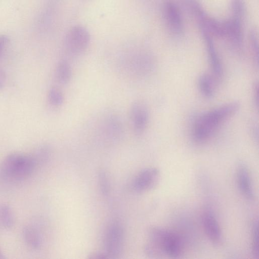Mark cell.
<instances>
[{"mask_svg":"<svg viewBox=\"0 0 259 259\" xmlns=\"http://www.w3.org/2000/svg\"><path fill=\"white\" fill-rule=\"evenodd\" d=\"M130 119L134 133L137 135L142 134L149 119V112L146 105L141 101L133 103L130 111Z\"/></svg>","mask_w":259,"mask_h":259,"instance_id":"cell-7","label":"cell"},{"mask_svg":"<svg viewBox=\"0 0 259 259\" xmlns=\"http://www.w3.org/2000/svg\"><path fill=\"white\" fill-rule=\"evenodd\" d=\"M238 102H232L197 115L194 119L192 135L197 142L208 139L219 127L239 109Z\"/></svg>","mask_w":259,"mask_h":259,"instance_id":"cell-1","label":"cell"},{"mask_svg":"<svg viewBox=\"0 0 259 259\" xmlns=\"http://www.w3.org/2000/svg\"><path fill=\"white\" fill-rule=\"evenodd\" d=\"M201 31L204 40L209 63L212 72L216 77L220 78L222 75V66L214 46L211 35L203 30L201 29Z\"/></svg>","mask_w":259,"mask_h":259,"instance_id":"cell-9","label":"cell"},{"mask_svg":"<svg viewBox=\"0 0 259 259\" xmlns=\"http://www.w3.org/2000/svg\"><path fill=\"white\" fill-rule=\"evenodd\" d=\"M204 231L213 243L218 244L222 240V232L219 223L213 213L209 210L206 211L203 217Z\"/></svg>","mask_w":259,"mask_h":259,"instance_id":"cell-10","label":"cell"},{"mask_svg":"<svg viewBox=\"0 0 259 259\" xmlns=\"http://www.w3.org/2000/svg\"><path fill=\"white\" fill-rule=\"evenodd\" d=\"M252 252L254 257H258V236L257 221H255L252 226Z\"/></svg>","mask_w":259,"mask_h":259,"instance_id":"cell-21","label":"cell"},{"mask_svg":"<svg viewBox=\"0 0 259 259\" xmlns=\"http://www.w3.org/2000/svg\"><path fill=\"white\" fill-rule=\"evenodd\" d=\"M132 68L134 71L139 74H146L152 69L153 64L151 56L142 53L135 57L132 61Z\"/></svg>","mask_w":259,"mask_h":259,"instance_id":"cell-12","label":"cell"},{"mask_svg":"<svg viewBox=\"0 0 259 259\" xmlns=\"http://www.w3.org/2000/svg\"><path fill=\"white\" fill-rule=\"evenodd\" d=\"M237 181L239 190L243 196L247 199H253L254 192L249 172L246 165L243 163L238 166Z\"/></svg>","mask_w":259,"mask_h":259,"instance_id":"cell-11","label":"cell"},{"mask_svg":"<svg viewBox=\"0 0 259 259\" xmlns=\"http://www.w3.org/2000/svg\"><path fill=\"white\" fill-rule=\"evenodd\" d=\"M105 252L110 258H116L121 254L123 245V231L117 221L112 222L108 227L104 237Z\"/></svg>","mask_w":259,"mask_h":259,"instance_id":"cell-4","label":"cell"},{"mask_svg":"<svg viewBox=\"0 0 259 259\" xmlns=\"http://www.w3.org/2000/svg\"><path fill=\"white\" fill-rule=\"evenodd\" d=\"M98 182L100 191L103 195L106 196L109 192V183L106 172L103 170H100L98 173Z\"/></svg>","mask_w":259,"mask_h":259,"instance_id":"cell-20","label":"cell"},{"mask_svg":"<svg viewBox=\"0 0 259 259\" xmlns=\"http://www.w3.org/2000/svg\"><path fill=\"white\" fill-rule=\"evenodd\" d=\"M159 170L155 167H147L141 170L136 176L133 183L134 189L143 192L153 189L160 179Z\"/></svg>","mask_w":259,"mask_h":259,"instance_id":"cell-8","label":"cell"},{"mask_svg":"<svg viewBox=\"0 0 259 259\" xmlns=\"http://www.w3.org/2000/svg\"><path fill=\"white\" fill-rule=\"evenodd\" d=\"M36 160L33 156L20 153H13L4 160L1 166L3 175L8 178L22 180L33 172Z\"/></svg>","mask_w":259,"mask_h":259,"instance_id":"cell-3","label":"cell"},{"mask_svg":"<svg viewBox=\"0 0 259 259\" xmlns=\"http://www.w3.org/2000/svg\"><path fill=\"white\" fill-rule=\"evenodd\" d=\"M15 218L11 208L6 204L0 205V225L6 229L13 226Z\"/></svg>","mask_w":259,"mask_h":259,"instance_id":"cell-16","label":"cell"},{"mask_svg":"<svg viewBox=\"0 0 259 259\" xmlns=\"http://www.w3.org/2000/svg\"><path fill=\"white\" fill-rule=\"evenodd\" d=\"M249 43L251 52L255 60L258 64V41L255 32L252 31L250 33Z\"/></svg>","mask_w":259,"mask_h":259,"instance_id":"cell-22","label":"cell"},{"mask_svg":"<svg viewBox=\"0 0 259 259\" xmlns=\"http://www.w3.org/2000/svg\"><path fill=\"white\" fill-rule=\"evenodd\" d=\"M9 41L10 39L7 35L4 34L0 35V56L7 47Z\"/></svg>","mask_w":259,"mask_h":259,"instance_id":"cell-23","label":"cell"},{"mask_svg":"<svg viewBox=\"0 0 259 259\" xmlns=\"http://www.w3.org/2000/svg\"><path fill=\"white\" fill-rule=\"evenodd\" d=\"M23 236L26 244L33 249H38L41 246V239L39 233L33 227L27 226L24 227Z\"/></svg>","mask_w":259,"mask_h":259,"instance_id":"cell-13","label":"cell"},{"mask_svg":"<svg viewBox=\"0 0 259 259\" xmlns=\"http://www.w3.org/2000/svg\"><path fill=\"white\" fill-rule=\"evenodd\" d=\"M104 133L111 137H117L122 133V125L119 119L112 116L105 121Z\"/></svg>","mask_w":259,"mask_h":259,"instance_id":"cell-17","label":"cell"},{"mask_svg":"<svg viewBox=\"0 0 259 259\" xmlns=\"http://www.w3.org/2000/svg\"><path fill=\"white\" fill-rule=\"evenodd\" d=\"M148 241L145 247L146 254L151 256L166 255L178 257L182 254L184 243L176 232L159 227L150 230Z\"/></svg>","mask_w":259,"mask_h":259,"instance_id":"cell-2","label":"cell"},{"mask_svg":"<svg viewBox=\"0 0 259 259\" xmlns=\"http://www.w3.org/2000/svg\"><path fill=\"white\" fill-rule=\"evenodd\" d=\"M213 80L207 74L201 75L198 79V86L202 95L207 99H211L214 96Z\"/></svg>","mask_w":259,"mask_h":259,"instance_id":"cell-15","label":"cell"},{"mask_svg":"<svg viewBox=\"0 0 259 259\" xmlns=\"http://www.w3.org/2000/svg\"><path fill=\"white\" fill-rule=\"evenodd\" d=\"M6 82V74L5 71L0 68V90L3 89L5 86Z\"/></svg>","mask_w":259,"mask_h":259,"instance_id":"cell-24","label":"cell"},{"mask_svg":"<svg viewBox=\"0 0 259 259\" xmlns=\"http://www.w3.org/2000/svg\"><path fill=\"white\" fill-rule=\"evenodd\" d=\"M254 97L255 103L256 104L257 106L258 105V85L255 84L254 87Z\"/></svg>","mask_w":259,"mask_h":259,"instance_id":"cell-25","label":"cell"},{"mask_svg":"<svg viewBox=\"0 0 259 259\" xmlns=\"http://www.w3.org/2000/svg\"><path fill=\"white\" fill-rule=\"evenodd\" d=\"M231 10L232 17L242 21L245 13L244 0H231Z\"/></svg>","mask_w":259,"mask_h":259,"instance_id":"cell-18","label":"cell"},{"mask_svg":"<svg viewBox=\"0 0 259 259\" xmlns=\"http://www.w3.org/2000/svg\"><path fill=\"white\" fill-rule=\"evenodd\" d=\"M90 41V34L83 26L76 25L67 32L65 38V46L70 53L78 54L84 51Z\"/></svg>","mask_w":259,"mask_h":259,"instance_id":"cell-5","label":"cell"},{"mask_svg":"<svg viewBox=\"0 0 259 259\" xmlns=\"http://www.w3.org/2000/svg\"><path fill=\"white\" fill-rule=\"evenodd\" d=\"M72 69L66 61H60L56 67V77L58 81L62 84L67 83L71 79Z\"/></svg>","mask_w":259,"mask_h":259,"instance_id":"cell-14","label":"cell"},{"mask_svg":"<svg viewBox=\"0 0 259 259\" xmlns=\"http://www.w3.org/2000/svg\"><path fill=\"white\" fill-rule=\"evenodd\" d=\"M163 14L169 31L175 36H181L183 32V23L176 4L170 0H166L163 5Z\"/></svg>","mask_w":259,"mask_h":259,"instance_id":"cell-6","label":"cell"},{"mask_svg":"<svg viewBox=\"0 0 259 259\" xmlns=\"http://www.w3.org/2000/svg\"><path fill=\"white\" fill-rule=\"evenodd\" d=\"M3 257L2 256V253H1V251H0V258H3Z\"/></svg>","mask_w":259,"mask_h":259,"instance_id":"cell-26","label":"cell"},{"mask_svg":"<svg viewBox=\"0 0 259 259\" xmlns=\"http://www.w3.org/2000/svg\"><path fill=\"white\" fill-rule=\"evenodd\" d=\"M48 98L50 104L56 107L61 105L64 101L63 93L56 88H52L49 90Z\"/></svg>","mask_w":259,"mask_h":259,"instance_id":"cell-19","label":"cell"}]
</instances>
